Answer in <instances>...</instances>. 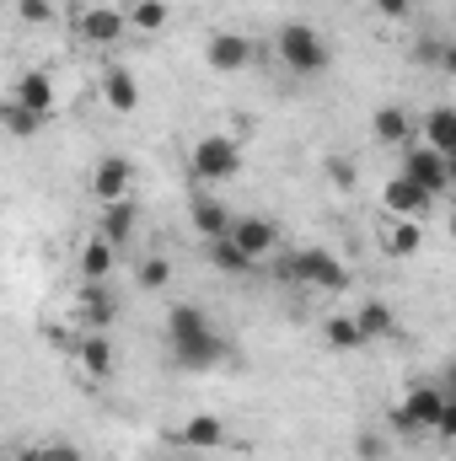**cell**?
Here are the masks:
<instances>
[{
  "instance_id": "37",
  "label": "cell",
  "mask_w": 456,
  "mask_h": 461,
  "mask_svg": "<svg viewBox=\"0 0 456 461\" xmlns=\"http://www.w3.org/2000/svg\"><path fill=\"white\" fill-rule=\"evenodd\" d=\"M0 5H5V0H0Z\"/></svg>"
},
{
  "instance_id": "35",
  "label": "cell",
  "mask_w": 456,
  "mask_h": 461,
  "mask_svg": "<svg viewBox=\"0 0 456 461\" xmlns=\"http://www.w3.org/2000/svg\"><path fill=\"white\" fill-rule=\"evenodd\" d=\"M430 435H435V440H451V435H456V397L441 408V419L430 424Z\"/></svg>"
},
{
  "instance_id": "24",
  "label": "cell",
  "mask_w": 456,
  "mask_h": 461,
  "mask_svg": "<svg viewBox=\"0 0 456 461\" xmlns=\"http://www.w3.org/2000/svg\"><path fill=\"white\" fill-rule=\"evenodd\" d=\"M424 247V226L419 221H387V230H381V252L387 258H414Z\"/></svg>"
},
{
  "instance_id": "27",
  "label": "cell",
  "mask_w": 456,
  "mask_h": 461,
  "mask_svg": "<svg viewBox=\"0 0 456 461\" xmlns=\"http://www.w3.org/2000/svg\"><path fill=\"white\" fill-rule=\"evenodd\" d=\"M38 129H43V118H38V113H27V108H22V103H11V97L0 103V134H11V140H32Z\"/></svg>"
},
{
  "instance_id": "11",
  "label": "cell",
  "mask_w": 456,
  "mask_h": 461,
  "mask_svg": "<svg viewBox=\"0 0 456 461\" xmlns=\"http://www.w3.org/2000/svg\"><path fill=\"white\" fill-rule=\"evenodd\" d=\"M134 230H140V204L134 199H114V204H103V215H97V236L108 241V247H129L134 241Z\"/></svg>"
},
{
  "instance_id": "16",
  "label": "cell",
  "mask_w": 456,
  "mask_h": 461,
  "mask_svg": "<svg viewBox=\"0 0 456 461\" xmlns=\"http://www.w3.org/2000/svg\"><path fill=\"white\" fill-rule=\"evenodd\" d=\"M188 221H194V230L205 236V241H221L231 230V210L215 199V194H199L194 188V199H188Z\"/></svg>"
},
{
  "instance_id": "1",
  "label": "cell",
  "mask_w": 456,
  "mask_h": 461,
  "mask_svg": "<svg viewBox=\"0 0 456 461\" xmlns=\"http://www.w3.org/2000/svg\"><path fill=\"white\" fill-rule=\"evenodd\" d=\"M274 54H279V65L290 70V76H328L333 70V43L317 32V27H306V22H285L279 32H274Z\"/></svg>"
},
{
  "instance_id": "20",
  "label": "cell",
  "mask_w": 456,
  "mask_h": 461,
  "mask_svg": "<svg viewBox=\"0 0 456 461\" xmlns=\"http://www.w3.org/2000/svg\"><path fill=\"white\" fill-rule=\"evenodd\" d=\"M114 263H118V247H108L103 236H92V241L81 247V263H76V268H81V279H87V285H108Z\"/></svg>"
},
{
  "instance_id": "30",
  "label": "cell",
  "mask_w": 456,
  "mask_h": 461,
  "mask_svg": "<svg viewBox=\"0 0 456 461\" xmlns=\"http://www.w3.org/2000/svg\"><path fill=\"white\" fill-rule=\"evenodd\" d=\"M323 344H328V348H339V354H349V348H360L365 339H360L354 317H328V322H323Z\"/></svg>"
},
{
  "instance_id": "14",
  "label": "cell",
  "mask_w": 456,
  "mask_h": 461,
  "mask_svg": "<svg viewBox=\"0 0 456 461\" xmlns=\"http://www.w3.org/2000/svg\"><path fill=\"white\" fill-rule=\"evenodd\" d=\"M370 140H376V145H392V150H403V145L414 140V113H408L403 103H387V108H376V118H370Z\"/></svg>"
},
{
  "instance_id": "29",
  "label": "cell",
  "mask_w": 456,
  "mask_h": 461,
  "mask_svg": "<svg viewBox=\"0 0 456 461\" xmlns=\"http://www.w3.org/2000/svg\"><path fill=\"white\" fill-rule=\"evenodd\" d=\"M134 285H140V290H167V285H172V258L150 252V258L134 268Z\"/></svg>"
},
{
  "instance_id": "13",
  "label": "cell",
  "mask_w": 456,
  "mask_h": 461,
  "mask_svg": "<svg viewBox=\"0 0 456 461\" xmlns=\"http://www.w3.org/2000/svg\"><path fill=\"white\" fill-rule=\"evenodd\" d=\"M414 140L456 161V113L446 108V103H441V108H430V113H424L419 123H414Z\"/></svg>"
},
{
  "instance_id": "10",
  "label": "cell",
  "mask_w": 456,
  "mask_h": 461,
  "mask_svg": "<svg viewBox=\"0 0 456 461\" xmlns=\"http://www.w3.org/2000/svg\"><path fill=\"white\" fill-rule=\"evenodd\" d=\"M129 188H134V167H129L123 156H103V161L92 167V199H97V204L129 199Z\"/></svg>"
},
{
  "instance_id": "28",
  "label": "cell",
  "mask_w": 456,
  "mask_h": 461,
  "mask_svg": "<svg viewBox=\"0 0 456 461\" xmlns=\"http://www.w3.org/2000/svg\"><path fill=\"white\" fill-rule=\"evenodd\" d=\"M414 65L419 70H456V49L446 38H419L414 43Z\"/></svg>"
},
{
  "instance_id": "18",
  "label": "cell",
  "mask_w": 456,
  "mask_h": 461,
  "mask_svg": "<svg viewBox=\"0 0 456 461\" xmlns=\"http://www.w3.org/2000/svg\"><path fill=\"white\" fill-rule=\"evenodd\" d=\"M76 359H81V370H87L92 381H108V375H114V365H118L114 339H108V333H87V339L76 344Z\"/></svg>"
},
{
  "instance_id": "5",
  "label": "cell",
  "mask_w": 456,
  "mask_h": 461,
  "mask_svg": "<svg viewBox=\"0 0 456 461\" xmlns=\"http://www.w3.org/2000/svg\"><path fill=\"white\" fill-rule=\"evenodd\" d=\"M188 172H194V183H231V177H242V145L231 134H205L188 150Z\"/></svg>"
},
{
  "instance_id": "7",
  "label": "cell",
  "mask_w": 456,
  "mask_h": 461,
  "mask_svg": "<svg viewBox=\"0 0 456 461\" xmlns=\"http://www.w3.org/2000/svg\"><path fill=\"white\" fill-rule=\"evenodd\" d=\"M231 247H242L252 263H269L274 252H279V241H285V230L274 226L269 215H231V230H226Z\"/></svg>"
},
{
  "instance_id": "25",
  "label": "cell",
  "mask_w": 456,
  "mask_h": 461,
  "mask_svg": "<svg viewBox=\"0 0 456 461\" xmlns=\"http://www.w3.org/2000/svg\"><path fill=\"white\" fill-rule=\"evenodd\" d=\"M81 322L92 328V333H108L114 328V317H118V306H114V295L103 290V285H87V295H81Z\"/></svg>"
},
{
  "instance_id": "9",
  "label": "cell",
  "mask_w": 456,
  "mask_h": 461,
  "mask_svg": "<svg viewBox=\"0 0 456 461\" xmlns=\"http://www.w3.org/2000/svg\"><path fill=\"white\" fill-rule=\"evenodd\" d=\"M381 210H387V221H430V210H435V199L419 188V183H408L403 172L397 177H387V188H381Z\"/></svg>"
},
{
  "instance_id": "23",
  "label": "cell",
  "mask_w": 456,
  "mask_h": 461,
  "mask_svg": "<svg viewBox=\"0 0 456 461\" xmlns=\"http://www.w3.org/2000/svg\"><path fill=\"white\" fill-rule=\"evenodd\" d=\"M123 22H129V32L156 38V32L172 22V5H167V0H134V5H123Z\"/></svg>"
},
{
  "instance_id": "15",
  "label": "cell",
  "mask_w": 456,
  "mask_h": 461,
  "mask_svg": "<svg viewBox=\"0 0 456 461\" xmlns=\"http://www.w3.org/2000/svg\"><path fill=\"white\" fill-rule=\"evenodd\" d=\"M11 103H22L27 113H38V118H49L54 113V81H49V70H22L16 76V92H11Z\"/></svg>"
},
{
  "instance_id": "22",
  "label": "cell",
  "mask_w": 456,
  "mask_h": 461,
  "mask_svg": "<svg viewBox=\"0 0 456 461\" xmlns=\"http://www.w3.org/2000/svg\"><path fill=\"white\" fill-rule=\"evenodd\" d=\"M183 446H194V451H221L226 446V424L215 419V413H194L188 424H183V435H178Z\"/></svg>"
},
{
  "instance_id": "26",
  "label": "cell",
  "mask_w": 456,
  "mask_h": 461,
  "mask_svg": "<svg viewBox=\"0 0 456 461\" xmlns=\"http://www.w3.org/2000/svg\"><path fill=\"white\" fill-rule=\"evenodd\" d=\"M210 263H215L221 274H231V279H247V274H258V268H263V263H252L242 247H231L226 236H221V241H210Z\"/></svg>"
},
{
  "instance_id": "3",
  "label": "cell",
  "mask_w": 456,
  "mask_h": 461,
  "mask_svg": "<svg viewBox=\"0 0 456 461\" xmlns=\"http://www.w3.org/2000/svg\"><path fill=\"white\" fill-rule=\"evenodd\" d=\"M456 392L446 381H419V386H408V397L403 402H392V435L397 440H419V435H430V424L441 419V408L451 402Z\"/></svg>"
},
{
  "instance_id": "12",
  "label": "cell",
  "mask_w": 456,
  "mask_h": 461,
  "mask_svg": "<svg viewBox=\"0 0 456 461\" xmlns=\"http://www.w3.org/2000/svg\"><path fill=\"white\" fill-rule=\"evenodd\" d=\"M172 359H178V370H215V365L226 359V339L210 328V333H199V339L172 344Z\"/></svg>"
},
{
  "instance_id": "33",
  "label": "cell",
  "mask_w": 456,
  "mask_h": 461,
  "mask_svg": "<svg viewBox=\"0 0 456 461\" xmlns=\"http://www.w3.org/2000/svg\"><path fill=\"white\" fill-rule=\"evenodd\" d=\"M16 11H22V22L27 27H49L59 11H54V0H16Z\"/></svg>"
},
{
  "instance_id": "2",
  "label": "cell",
  "mask_w": 456,
  "mask_h": 461,
  "mask_svg": "<svg viewBox=\"0 0 456 461\" xmlns=\"http://www.w3.org/2000/svg\"><path fill=\"white\" fill-rule=\"evenodd\" d=\"M274 279L306 285V290H343L349 285V268H343L339 252H328V247H301V252H285L274 263Z\"/></svg>"
},
{
  "instance_id": "8",
  "label": "cell",
  "mask_w": 456,
  "mask_h": 461,
  "mask_svg": "<svg viewBox=\"0 0 456 461\" xmlns=\"http://www.w3.org/2000/svg\"><path fill=\"white\" fill-rule=\"evenodd\" d=\"M252 59H258V43L247 32H210V43H205V65L215 76H242V70H252Z\"/></svg>"
},
{
  "instance_id": "4",
  "label": "cell",
  "mask_w": 456,
  "mask_h": 461,
  "mask_svg": "<svg viewBox=\"0 0 456 461\" xmlns=\"http://www.w3.org/2000/svg\"><path fill=\"white\" fill-rule=\"evenodd\" d=\"M403 177L419 183V188L441 204V199L451 194V183H456V161L441 156V150H430V145H419V140H408V145H403Z\"/></svg>"
},
{
  "instance_id": "34",
  "label": "cell",
  "mask_w": 456,
  "mask_h": 461,
  "mask_svg": "<svg viewBox=\"0 0 456 461\" xmlns=\"http://www.w3.org/2000/svg\"><path fill=\"white\" fill-rule=\"evenodd\" d=\"M376 5V16H387V22H408L414 16V0H370Z\"/></svg>"
},
{
  "instance_id": "32",
  "label": "cell",
  "mask_w": 456,
  "mask_h": 461,
  "mask_svg": "<svg viewBox=\"0 0 456 461\" xmlns=\"http://www.w3.org/2000/svg\"><path fill=\"white\" fill-rule=\"evenodd\" d=\"M387 456H392L387 435H370V429H365V435L354 440V461H387Z\"/></svg>"
},
{
  "instance_id": "21",
  "label": "cell",
  "mask_w": 456,
  "mask_h": 461,
  "mask_svg": "<svg viewBox=\"0 0 456 461\" xmlns=\"http://www.w3.org/2000/svg\"><path fill=\"white\" fill-rule=\"evenodd\" d=\"M354 317V328H360V339L370 344V339H387V333H397V312L387 306V301H365L360 312H349Z\"/></svg>"
},
{
  "instance_id": "31",
  "label": "cell",
  "mask_w": 456,
  "mask_h": 461,
  "mask_svg": "<svg viewBox=\"0 0 456 461\" xmlns=\"http://www.w3.org/2000/svg\"><path fill=\"white\" fill-rule=\"evenodd\" d=\"M16 461H87V456H81V446H70V440H43L38 451H22Z\"/></svg>"
},
{
  "instance_id": "19",
  "label": "cell",
  "mask_w": 456,
  "mask_h": 461,
  "mask_svg": "<svg viewBox=\"0 0 456 461\" xmlns=\"http://www.w3.org/2000/svg\"><path fill=\"white\" fill-rule=\"evenodd\" d=\"M199 333H210V312L178 301V306L167 312V344H183V339H199Z\"/></svg>"
},
{
  "instance_id": "6",
  "label": "cell",
  "mask_w": 456,
  "mask_h": 461,
  "mask_svg": "<svg viewBox=\"0 0 456 461\" xmlns=\"http://www.w3.org/2000/svg\"><path fill=\"white\" fill-rule=\"evenodd\" d=\"M123 32H129V22H123V5H114V0H97V5L76 11V38L87 49H118Z\"/></svg>"
},
{
  "instance_id": "17",
  "label": "cell",
  "mask_w": 456,
  "mask_h": 461,
  "mask_svg": "<svg viewBox=\"0 0 456 461\" xmlns=\"http://www.w3.org/2000/svg\"><path fill=\"white\" fill-rule=\"evenodd\" d=\"M103 103H108L114 113H123V118L140 108V81H134L123 65H114V59L103 65Z\"/></svg>"
},
{
  "instance_id": "36",
  "label": "cell",
  "mask_w": 456,
  "mask_h": 461,
  "mask_svg": "<svg viewBox=\"0 0 456 461\" xmlns=\"http://www.w3.org/2000/svg\"><path fill=\"white\" fill-rule=\"evenodd\" d=\"M328 177H333V183H339L343 194H349V188H354V167H349V161H343V156H333V161H328Z\"/></svg>"
}]
</instances>
